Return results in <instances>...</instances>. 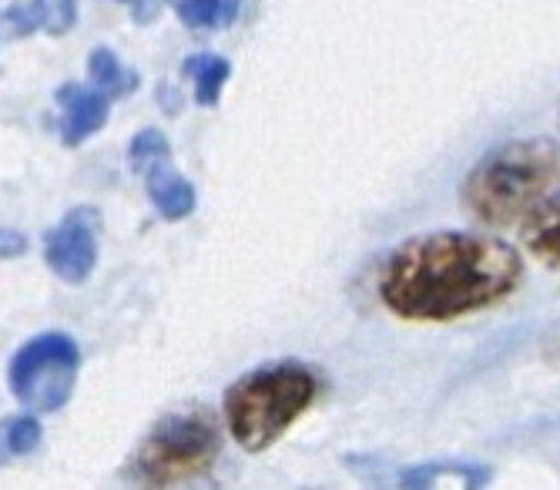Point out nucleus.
I'll list each match as a JSON object with an SVG mask.
<instances>
[{
  "label": "nucleus",
  "mask_w": 560,
  "mask_h": 490,
  "mask_svg": "<svg viewBox=\"0 0 560 490\" xmlns=\"http://www.w3.org/2000/svg\"><path fill=\"white\" fill-rule=\"evenodd\" d=\"M524 256L480 232H430L402 242L380 272V300L410 323H450L511 300Z\"/></svg>",
  "instance_id": "nucleus-1"
},
{
  "label": "nucleus",
  "mask_w": 560,
  "mask_h": 490,
  "mask_svg": "<svg viewBox=\"0 0 560 490\" xmlns=\"http://www.w3.org/2000/svg\"><path fill=\"white\" fill-rule=\"evenodd\" d=\"M450 474H464V477H470L474 483L490 480V470L474 467V464H420V467H413V470H406L399 480H402L406 487H427V483H440V480L450 477Z\"/></svg>",
  "instance_id": "nucleus-13"
},
{
  "label": "nucleus",
  "mask_w": 560,
  "mask_h": 490,
  "mask_svg": "<svg viewBox=\"0 0 560 490\" xmlns=\"http://www.w3.org/2000/svg\"><path fill=\"white\" fill-rule=\"evenodd\" d=\"M97 209H74L68 219L44 235V262L58 279L78 285L94 272L97 262Z\"/></svg>",
  "instance_id": "nucleus-6"
},
{
  "label": "nucleus",
  "mask_w": 560,
  "mask_h": 490,
  "mask_svg": "<svg viewBox=\"0 0 560 490\" xmlns=\"http://www.w3.org/2000/svg\"><path fill=\"white\" fill-rule=\"evenodd\" d=\"M185 74L191 78L195 102L201 108H212V105H219L222 88H225L232 68L219 55H191V58H185Z\"/></svg>",
  "instance_id": "nucleus-10"
},
{
  "label": "nucleus",
  "mask_w": 560,
  "mask_h": 490,
  "mask_svg": "<svg viewBox=\"0 0 560 490\" xmlns=\"http://www.w3.org/2000/svg\"><path fill=\"white\" fill-rule=\"evenodd\" d=\"M319 380L302 363H276L242 376L222 404L229 433L248 454H262L316 404Z\"/></svg>",
  "instance_id": "nucleus-3"
},
{
  "label": "nucleus",
  "mask_w": 560,
  "mask_h": 490,
  "mask_svg": "<svg viewBox=\"0 0 560 490\" xmlns=\"http://www.w3.org/2000/svg\"><path fill=\"white\" fill-rule=\"evenodd\" d=\"M131 4V18H135V24H151L159 14H162V8H165V0H128Z\"/></svg>",
  "instance_id": "nucleus-20"
},
{
  "label": "nucleus",
  "mask_w": 560,
  "mask_h": 490,
  "mask_svg": "<svg viewBox=\"0 0 560 490\" xmlns=\"http://www.w3.org/2000/svg\"><path fill=\"white\" fill-rule=\"evenodd\" d=\"M560 185V144L514 138L487 152L464 182V206L490 229L524 222Z\"/></svg>",
  "instance_id": "nucleus-2"
},
{
  "label": "nucleus",
  "mask_w": 560,
  "mask_h": 490,
  "mask_svg": "<svg viewBox=\"0 0 560 490\" xmlns=\"http://www.w3.org/2000/svg\"><path fill=\"white\" fill-rule=\"evenodd\" d=\"M144 185H148V195H151V206L159 209L162 219L178 222V219L195 212V188H191V182H185L168 162H159V165L144 168Z\"/></svg>",
  "instance_id": "nucleus-8"
},
{
  "label": "nucleus",
  "mask_w": 560,
  "mask_h": 490,
  "mask_svg": "<svg viewBox=\"0 0 560 490\" xmlns=\"http://www.w3.org/2000/svg\"><path fill=\"white\" fill-rule=\"evenodd\" d=\"M88 74H91V84L108 97H125L138 88V74L121 68L118 55L108 51V47H94L88 58Z\"/></svg>",
  "instance_id": "nucleus-11"
},
{
  "label": "nucleus",
  "mask_w": 560,
  "mask_h": 490,
  "mask_svg": "<svg viewBox=\"0 0 560 490\" xmlns=\"http://www.w3.org/2000/svg\"><path fill=\"white\" fill-rule=\"evenodd\" d=\"M27 253V235L18 229H0V259H21Z\"/></svg>",
  "instance_id": "nucleus-17"
},
{
  "label": "nucleus",
  "mask_w": 560,
  "mask_h": 490,
  "mask_svg": "<svg viewBox=\"0 0 560 490\" xmlns=\"http://www.w3.org/2000/svg\"><path fill=\"white\" fill-rule=\"evenodd\" d=\"M55 102L61 105L65 144H81L84 138H91L94 131L105 128L108 108H112L108 94H101L97 88H84V84H61Z\"/></svg>",
  "instance_id": "nucleus-7"
},
{
  "label": "nucleus",
  "mask_w": 560,
  "mask_h": 490,
  "mask_svg": "<svg viewBox=\"0 0 560 490\" xmlns=\"http://www.w3.org/2000/svg\"><path fill=\"white\" fill-rule=\"evenodd\" d=\"M8 454H11V451H8V440H4V430H0V464L8 460Z\"/></svg>",
  "instance_id": "nucleus-21"
},
{
  "label": "nucleus",
  "mask_w": 560,
  "mask_h": 490,
  "mask_svg": "<svg viewBox=\"0 0 560 490\" xmlns=\"http://www.w3.org/2000/svg\"><path fill=\"white\" fill-rule=\"evenodd\" d=\"M222 454V436L209 413H172L144 436L135 470L144 483H178L209 470Z\"/></svg>",
  "instance_id": "nucleus-4"
},
{
  "label": "nucleus",
  "mask_w": 560,
  "mask_h": 490,
  "mask_svg": "<svg viewBox=\"0 0 560 490\" xmlns=\"http://www.w3.org/2000/svg\"><path fill=\"white\" fill-rule=\"evenodd\" d=\"M4 24H11L14 34H31V31H37V14H34L31 4H14V8L4 14Z\"/></svg>",
  "instance_id": "nucleus-18"
},
{
  "label": "nucleus",
  "mask_w": 560,
  "mask_h": 490,
  "mask_svg": "<svg viewBox=\"0 0 560 490\" xmlns=\"http://www.w3.org/2000/svg\"><path fill=\"white\" fill-rule=\"evenodd\" d=\"M81 350L65 332H40L11 360V394L27 413H58L78 383Z\"/></svg>",
  "instance_id": "nucleus-5"
},
{
  "label": "nucleus",
  "mask_w": 560,
  "mask_h": 490,
  "mask_svg": "<svg viewBox=\"0 0 560 490\" xmlns=\"http://www.w3.org/2000/svg\"><path fill=\"white\" fill-rule=\"evenodd\" d=\"M172 159V144L168 138L159 131V128H144L131 138L128 144V165L135 172H144L151 165H159V162H168Z\"/></svg>",
  "instance_id": "nucleus-12"
},
{
  "label": "nucleus",
  "mask_w": 560,
  "mask_h": 490,
  "mask_svg": "<svg viewBox=\"0 0 560 490\" xmlns=\"http://www.w3.org/2000/svg\"><path fill=\"white\" fill-rule=\"evenodd\" d=\"M31 8L37 14V27L47 34H68L78 21V0H31Z\"/></svg>",
  "instance_id": "nucleus-14"
},
{
  "label": "nucleus",
  "mask_w": 560,
  "mask_h": 490,
  "mask_svg": "<svg viewBox=\"0 0 560 490\" xmlns=\"http://www.w3.org/2000/svg\"><path fill=\"white\" fill-rule=\"evenodd\" d=\"M4 440H8V451H11V454H18V457L34 454V451H37V444H40V423H37V417H34V413H24V417L8 420V427H4Z\"/></svg>",
  "instance_id": "nucleus-15"
},
{
  "label": "nucleus",
  "mask_w": 560,
  "mask_h": 490,
  "mask_svg": "<svg viewBox=\"0 0 560 490\" xmlns=\"http://www.w3.org/2000/svg\"><path fill=\"white\" fill-rule=\"evenodd\" d=\"M524 222V245L530 256L550 269H560V195H550Z\"/></svg>",
  "instance_id": "nucleus-9"
},
{
  "label": "nucleus",
  "mask_w": 560,
  "mask_h": 490,
  "mask_svg": "<svg viewBox=\"0 0 560 490\" xmlns=\"http://www.w3.org/2000/svg\"><path fill=\"white\" fill-rule=\"evenodd\" d=\"M238 11H242V0H212V27L235 24Z\"/></svg>",
  "instance_id": "nucleus-19"
},
{
  "label": "nucleus",
  "mask_w": 560,
  "mask_h": 490,
  "mask_svg": "<svg viewBox=\"0 0 560 490\" xmlns=\"http://www.w3.org/2000/svg\"><path fill=\"white\" fill-rule=\"evenodd\" d=\"M178 21L191 31L212 27V0H172Z\"/></svg>",
  "instance_id": "nucleus-16"
}]
</instances>
